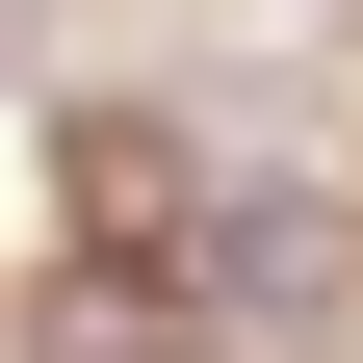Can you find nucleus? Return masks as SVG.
Masks as SVG:
<instances>
[{
    "label": "nucleus",
    "mask_w": 363,
    "mask_h": 363,
    "mask_svg": "<svg viewBox=\"0 0 363 363\" xmlns=\"http://www.w3.org/2000/svg\"><path fill=\"white\" fill-rule=\"evenodd\" d=\"M182 286L234 311V337H311V311L363 286V208H337V182H286V156H234V182H208V234H182Z\"/></svg>",
    "instance_id": "1"
}]
</instances>
